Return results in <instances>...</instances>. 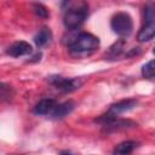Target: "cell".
<instances>
[{"label":"cell","mask_w":155,"mask_h":155,"mask_svg":"<svg viewBox=\"0 0 155 155\" xmlns=\"http://www.w3.org/2000/svg\"><path fill=\"white\" fill-rule=\"evenodd\" d=\"M99 46V40L91 33H80L69 42V51L75 57H85L93 53Z\"/></svg>","instance_id":"cell-1"},{"label":"cell","mask_w":155,"mask_h":155,"mask_svg":"<svg viewBox=\"0 0 155 155\" xmlns=\"http://www.w3.org/2000/svg\"><path fill=\"white\" fill-rule=\"evenodd\" d=\"M68 8L64 13V25L68 29L79 28L88 15V5L85 1L67 2Z\"/></svg>","instance_id":"cell-2"},{"label":"cell","mask_w":155,"mask_h":155,"mask_svg":"<svg viewBox=\"0 0 155 155\" xmlns=\"http://www.w3.org/2000/svg\"><path fill=\"white\" fill-rule=\"evenodd\" d=\"M155 36V2H149L144 7V24L138 33V40L145 42Z\"/></svg>","instance_id":"cell-3"},{"label":"cell","mask_w":155,"mask_h":155,"mask_svg":"<svg viewBox=\"0 0 155 155\" xmlns=\"http://www.w3.org/2000/svg\"><path fill=\"white\" fill-rule=\"evenodd\" d=\"M110 25H111V29L119 36H122V38L128 36L132 33V29H133L132 18L126 12H117L116 15H114L113 18H111Z\"/></svg>","instance_id":"cell-4"},{"label":"cell","mask_w":155,"mask_h":155,"mask_svg":"<svg viewBox=\"0 0 155 155\" xmlns=\"http://www.w3.org/2000/svg\"><path fill=\"white\" fill-rule=\"evenodd\" d=\"M50 82L56 88H58L63 92H71V91L79 88L81 85V81L78 79H68V78H63V76H51Z\"/></svg>","instance_id":"cell-5"},{"label":"cell","mask_w":155,"mask_h":155,"mask_svg":"<svg viewBox=\"0 0 155 155\" xmlns=\"http://www.w3.org/2000/svg\"><path fill=\"white\" fill-rule=\"evenodd\" d=\"M6 52L8 56L17 58V57H22L31 53V46L25 41H16L11 46H8Z\"/></svg>","instance_id":"cell-6"},{"label":"cell","mask_w":155,"mask_h":155,"mask_svg":"<svg viewBox=\"0 0 155 155\" xmlns=\"http://www.w3.org/2000/svg\"><path fill=\"white\" fill-rule=\"evenodd\" d=\"M57 102L51 98L41 99L35 107H34V113L36 115H52L53 110L57 107Z\"/></svg>","instance_id":"cell-7"},{"label":"cell","mask_w":155,"mask_h":155,"mask_svg":"<svg viewBox=\"0 0 155 155\" xmlns=\"http://www.w3.org/2000/svg\"><path fill=\"white\" fill-rule=\"evenodd\" d=\"M136 105H137V101L136 99H124V101H120V102L113 104L109 108L108 113L114 115V116H117L119 114H122L125 111H128V110L133 109Z\"/></svg>","instance_id":"cell-8"},{"label":"cell","mask_w":155,"mask_h":155,"mask_svg":"<svg viewBox=\"0 0 155 155\" xmlns=\"http://www.w3.org/2000/svg\"><path fill=\"white\" fill-rule=\"evenodd\" d=\"M74 107H75V104H74L73 101L63 102V103H61V104H58L56 107V109L53 110V113H52L51 116L54 117V119H62V117L67 116L68 114H70L73 111Z\"/></svg>","instance_id":"cell-9"},{"label":"cell","mask_w":155,"mask_h":155,"mask_svg":"<svg viewBox=\"0 0 155 155\" xmlns=\"http://www.w3.org/2000/svg\"><path fill=\"white\" fill-rule=\"evenodd\" d=\"M137 147V143L133 140H126L120 144H117L113 151L114 155H131L134 148Z\"/></svg>","instance_id":"cell-10"},{"label":"cell","mask_w":155,"mask_h":155,"mask_svg":"<svg viewBox=\"0 0 155 155\" xmlns=\"http://www.w3.org/2000/svg\"><path fill=\"white\" fill-rule=\"evenodd\" d=\"M51 38H52L51 30H50L48 28H42V29H40L39 33L34 36V41H35V44H36L38 47H42V46H45L46 44L50 42Z\"/></svg>","instance_id":"cell-11"},{"label":"cell","mask_w":155,"mask_h":155,"mask_svg":"<svg viewBox=\"0 0 155 155\" xmlns=\"http://www.w3.org/2000/svg\"><path fill=\"white\" fill-rule=\"evenodd\" d=\"M142 75L147 79H155V59H151L143 65Z\"/></svg>","instance_id":"cell-12"},{"label":"cell","mask_w":155,"mask_h":155,"mask_svg":"<svg viewBox=\"0 0 155 155\" xmlns=\"http://www.w3.org/2000/svg\"><path fill=\"white\" fill-rule=\"evenodd\" d=\"M33 10H34V12H35L39 17L47 18V17L50 16L48 10H47L42 4H33Z\"/></svg>","instance_id":"cell-13"},{"label":"cell","mask_w":155,"mask_h":155,"mask_svg":"<svg viewBox=\"0 0 155 155\" xmlns=\"http://www.w3.org/2000/svg\"><path fill=\"white\" fill-rule=\"evenodd\" d=\"M122 48H124V41H117V42H115V44L109 48V53H110L113 57H115V56H117V54L122 51Z\"/></svg>","instance_id":"cell-14"},{"label":"cell","mask_w":155,"mask_h":155,"mask_svg":"<svg viewBox=\"0 0 155 155\" xmlns=\"http://www.w3.org/2000/svg\"><path fill=\"white\" fill-rule=\"evenodd\" d=\"M59 155H75V154L71 153V151H68V150H63V151L59 153Z\"/></svg>","instance_id":"cell-15"},{"label":"cell","mask_w":155,"mask_h":155,"mask_svg":"<svg viewBox=\"0 0 155 155\" xmlns=\"http://www.w3.org/2000/svg\"><path fill=\"white\" fill-rule=\"evenodd\" d=\"M153 53H154V54H155V48H154V50H153Z\"/></svg>","instance_id":"cell-16"}]
</instances>
